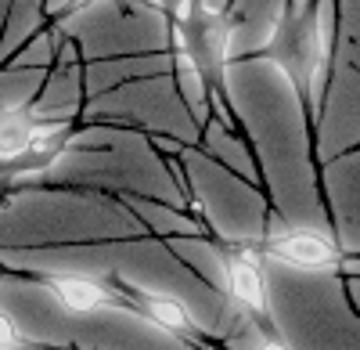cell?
I'll use <instances>...</instances> for the list:
<instances>
[{
  "label": "cell",
  "instance_id": "1",
  "mask_svg": "<svg viewBox=\"0 0 360 350\" xmlns=\"http://www.w3.org/2000/svg\"><path fill=\"white\" fill-rule=\"evenodd\" d=\"M40 285L69 314H83V318L130 307L127 289H115V285H108L101 278H90V275H40Z\"/></svg>",
  "mask_w": 360,
  "mask_h": 350
},
{
  "label": "cell",
  "instance_id": "2",
  "mask_svg": "<svg viewBox=\"0 0 360 350\" xmlns=\"http://www.w3.org/2000/svg\"><path fill=\"white\" fill-rule=\"evenodd\" d=\"M263 249H266V256L281 260V264H292V268H314V271L339 268L335 242L314 227H274L266 235Z\"/></svg>",
  "mask_w": 360,
  "mask_h": 350
},
{
  "label": "cell",
  "instance_id": "3",
  "mask_svg": "<svg viewBox=\"0 0 360 350\" xmlns=\"http://www.w3.org/2000/svg\"><path fill=\"white\" fill-rule=\"evenodd\" d=\"M224 285L227 296L252 314H266V285L259 275V260L252 253H224Z\"/></svg>",
  "mask_w": 360,
  "mask_h": 350
},
{
  "label": "cell",
  "instance_id": "4",
  "mask_svg": "<svg viewBox=\"0 0 360 350\" xmlns=\"http://www.w3.org/2000/svg\"><path fill=\"white\" fill-rule=\"evenodd\" d=\"M127 296H130V307L141 311L148 322H155L162 332H176V336H195L198 332L191 311L176 296L155 293V289H127Z\"/></svg>",
  "mask_w": 360,
  "mask_h": 350
},
{
  "label": "cell",
  "instance_id": "5",
  "mask_svg": "<svg viewBox=\"0 0 360 350\" xmlns=\"http://www.w3.org/2000/svg\"><path fill=\"white\" fill-rule=\"evenodd\" d=\"M37 127H40V120L33 112H22V108L0 112V163L29 156V144H33Z\"/></svg>",
  "mask_w": 360,
  "mask_h": 350
},
{
  "label": "cell",
  "instance_id": "6",
  "mask_svg": "<svg viewBox=\"0 0 360 350\" xmlns=\"http://www.w3.org/2000/svg\"><path fill=\"white\" fill-rule=\"evenodd\" d=\"M0 350H25V336L4 311H0Z\"/></svg>",
  "mask_w": 360,
  "mask_h": 350
},
{
  "label": "cell",
  "instance_id": "7",
  "mask_svg": "<svg viewBox=\"0 0 360 350\" xmlns=\"http://www.w3.org/2000/svg\"><path fill=\"white\" fill-rule=\"evenodd\" d=\"M252 350H288V346H285V343H278V339H270V336H266V339H259V343H256Z\"/></svg>",
  "mask_w": 360,
  "mask_h": 350
}]
</instances>
